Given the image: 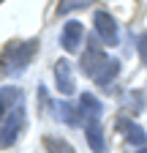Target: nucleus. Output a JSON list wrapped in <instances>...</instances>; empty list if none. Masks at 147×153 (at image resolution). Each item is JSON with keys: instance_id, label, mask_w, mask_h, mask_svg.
Listing matches in <instances>:
<instances>
[{"instance_id": "6e6552de", "label": "nucleus", "mask_w": 147, "mask_h": 153, "mask_svg": "<svg viewBox=\"0 0 147 153\" xmlns=\"http://www.w3.org/2000/svg\"><path fill=\"white\" fill-rule=\"evenodd\" d=\"M54 109H57V112H54V115H57V120H63L65 126H82L85 118H87L82 107H74V104H68V101H57V104H54Z\"/></svg>"}, {"instance_id": "f03ea898", "label": "nucleus", "mask_w": 147, "mask_h": 153, "mask_svg": "<svg viewBox=\"0 0 147 153\" xmlns=\"http://www.w3.org/2000/svg\"><path fill=\"white\" fill-rule=\"evenodd\" d=\"M25 128V104L0 115V148H11Z\"/></svg>"}, {"instance_id": "7ed1b4c3", "label": "nucleus", "mask_w": 147, "mask_h": 153, "mask_svg": "<svg viewBox=\"0 0 147 153\" xmlns=\"http://www.w3.org/2000/svg\"><path fill=\"white\" fill-rule=\"evenodd\" d=\"M38 52V41H25V44H11V47H6V66H8V71H22L27 63H30V57Z\"/></svg>"}, {"instance_id": "ddd939ff", "label": "nucleus", "mask_w": 147, "mask_h": 153, "mask_svg": "<svg viewBox=\"0 0 147 153\" xmlns=\"http://www.w3.org/2000/svg\"><path fill=\"white\" fill-rule=\"evenodd\" d=\"M90 3H96V0H60V3H57V14H60V16H65V14H71V11L87 8Z\"/></svg>"}, {"instance_id": "9b49d317", "label": "nucleus", "mask_w": 147, "mask_h": 153, "mask_svg": "<svg viewBox=\"0 0 147 153\" xmlns=\"http://www.w3.org/2000/svg\"><path fill=\"white\" fill-rule=\"evenodd\" d=\"M79 107L85 109V115H87V118H98V115H101V101L96 99V96L93 93H82L79 96Z\"/></svg>"}, {"instance_id": "1a4fd4ad", "label": "nucleus", "mask_w": 147, "mask_h": 153, "mask_svg": "<svg viewBox=\"0 0 147 153\" xmlns=\"http://www.w3.org/2000/svg\"><path fill=\"white\" fill-rule=\"evenodd\" d=\"M85 131H87V145L93 153H104L106 150V140H104V128L98 123V118H87L85 120Z\"/></svg>"}, {"instance_id": "f257e3e1", "label": "nucleus", "mask_w": 147, "mask_h": 153, "mask_svg": "<svg viewBox=\"0 0 147 153\" xmlns=\"http://www.w3.org/2000/svg\"><path fill=\"white\" fill-rule=\"evenodd\" d=\"M82 68H85V74L90 76V79H96L98 85H109V82L120 74V60L109 57V55L98 47L96 36H93V38H90V49H87L85 57H82Z\"/></svg>"}, {"instance_id": "f3484780", "label": "nucleus", "mask_w": 147, "mask_h": 153, "mask_svg": "<svg viewBox=\"0 0 147 153\" xmlns=\"http://www.w3.org/2000/svg\"><path fill=\"white\" fill-rule=\"evenodd\" d=\"M0 3H3V0H0Z\"/></svg>"}, {"instance_id": "9d476101", "label": "nucleus", "mask_w": 147, "mask_h": 153, "mask_svg": "<svg viewBox=\"0 0 147 153\" xmlns=\"http://www.w3.org/2000/svg\"><path fill=\"white\" fill-rule=\"evenodd\" d=\"M22 104H25V96H22V90L16 85H8V88L0 90V115H6V112L22 107Z\"/></svg>"}, {"instance_id": "f8f14e48", "label": "nucleus", "mask_w": 147, "mask_h": 153, "mask_svg": "<svg viewBox=\"0 0 147 153\" xmlns=\"http://www.w3.org/2000/svg\"><path fill=\"white\" fill-rule=\"evenodd\" d=\"M44 148H46L49 153H76L71 142H65V140H60V137H44Z\"/></svg>"}, {"instance_id": "4468645a", "label": "nucleus", "mask_w": 147, "mask_h": 153, "mask_svg": "<svg viewBox=\"0 0 147 153\" xmlns=\"http://www.w3.org/2000/svg\"><path fill=\"white\" fill-rule=\"evenodd\" d=\"M125 104H128V112H139L142 109V96L134 90V93H128L125 96Z\"/></svg>"}, {"instance_id": "0eeeda50", "label": "nucleus", "mask_w": 147, "mask_h": 153, "mask_svg": "<svg viewBox=\"0 0 147 153\" xmlns=\"http://www.w3.org/2000/svg\"><path fill=\"white\" fill-rule=\"evenodd\" d=\"M54 85H57V90L63 96H71L74 90H76V85H74V74H71V63L65 60V57L54 63Z\"/></svg>"}, {"instance_id": "dca6fc26", "label": "nucleus", "mask_w": 147, "mask_h": 153, "mask_svg": "<svg viewBox=\"0 0 147 153\" xmlns=\"http://www.w3.org/2000/svg\"><path fill=\"white\" fill-rule=\"evenodd\" d=\"M139 153H147V150H144V148H139Z\"/></svg>"}, {"instance_id": "39448f33", "label": "nucleus", "mask_w": 147, "mask_h": 153, "mask_svg": "<svg viewBox=\"0 0 147 153\" xmlns=\"http://www.w3.org/2000/svg\"><path fill=\"white\" fill-rule=\"evenodd\" d=\"M115 128L117 131H123V137L131 142V145H144V140H147V134H144V128L139 126V123H134L131 118H128V115H117L115 118Z\"/></svg>"}, {"instance_id": "423d86ee", "label": "nucleus", "mask_w": 147, "mask_h": 153, "mask_svg": "<svg viewBox=\"0 0 147 153\" xmlns=\"http://www.w3.org/2000/svg\"><path fill=\"white\" fill-rule=\"evenodd\" d=\"M82 38H85V25L76 22V19H71V22H65L63 27V36H60V47L65 52H76L82 47Z\"/></svg>"}, {"instance_id": "20e7f679", "label": "nucleus", "mask_w": 147, "mask_h": 153, "mask_svg": "<svg viewBox=\"0 0 147 153\" xmlns=\"http://www.w3.org/2000/svg\"><path fill=\"white\" fill-rule=\"evenodd\" d=\"M93 25H96V36L101 38L106 47H117V41H120V30H117V22H115L112 14L96 11V14H93Z\"/></svg>"}, {"instance_id": "2eb2a0df", "label": "nucleus", "mask_w": 147, "mask_h": 153, "mask_svg": "<svg viewBox=\"0 0 147 153\" xmlns=\"http://www.w3.org/2000/svg\"><path fill=\"white\" fill-rule=\"evenodd\" d=\"M139 57H142V60L147 63V30L139 36Z\"/></svg>"}]
</instances>
